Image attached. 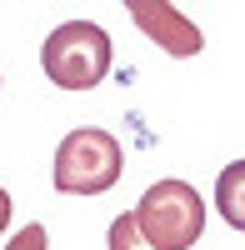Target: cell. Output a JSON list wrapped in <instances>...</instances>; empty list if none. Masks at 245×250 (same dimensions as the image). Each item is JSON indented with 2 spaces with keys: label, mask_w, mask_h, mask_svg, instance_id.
I'll return each mask as SVG.
<instances>
[{
  "label": "cell",
  "mask_w": 245,
  "mask_h": 250,
  "mask_svg": "<svg viewBox=\"0 0 245 250\" xmlns=\"http://www.w3.org/2000/svg\"><path fill=\"white\" fill-rule=\"evenodd\" d=\"M125 175V150L110 130L100 125H75V130L55 145V190L60 195H105L110 185Z\"/></svg>",
  "instance_id": "cell-1"
},
{
  "label": "cell",
  "mask_w": 245,
  "mask_h": 250,
  "mask_svg": "<svg viewBox=\"0 0 245 250\" xmlns=\"http://www.w3.org/2000/svg\"><path fill=\"white\" fill-rule=\"evenodd\" d=\"M130 215L150 250H190L205 235V200L190 180H155Z\"/></svg>",
  "instance_id": "cell-2"
},
{
  "label": "cell",
  "mask_w": 245,
  "mask_h": 250,
  "mask_svg": "<svg viewBox=\"0 0 245 250\" xmlns=\"http://www.w3.org/2000/svg\"><path fill=\"white\" fill-rule=\"evenodd\" d=\"M110 60H115L110 35L95 20H65L40 45V65H45L50 85H60V90H95L110 75Z\"/></svg>",
  "instance_id": "cell-3"
},
{
  "label": "cell",
  "mask_w": 245,
  "mask_h": 250,
  "mask_svg": "<svg viewBox=\"0 0 245 250\" xmlns=\"http://www.w3.org/2000/svg\"><path fill=\"white\" fill-rule=\"evenodd\" d=\"M125 10H130V20L140 25V35H145L150 45H160L165 55L190 60V55L205 50V35H200V25H195L185 10H175L170 0H125Z\"/></svg>",
  "instance_id": "cell-4"
},
{
  "label": "cell",
  "mask_w": 245,
  "mask_h": 250,
  "mask_svg": "<svg viewBox=\"0 0 245 250\" xmlns=\"http://www.w3.org/2000/svg\"><path fill=\"white\" fill-rule=\"evenodd\" d=\"M215 210L230 230H245V160H230L215 175Z\"/></svg>",
  "instance_id": "cell-5"
},
{
  "label": "cell",
  "mask_w": 245,
  "mask_h": 250,
  "mask_svg": "<svg viewBox=\"0 0 245 250\" xmlns=\"http://www.w3.org/2000/svg\"><path fill=\"white\" fill-rule=\"evenodd\" d=\"M105 245H110V250H150V245H145V235L135 230V215H130V210L110 220V230H105Z\"/></svg>",
  "instance_id": "cell-6"
},
{
  "label": "cell",
  "mask_w": 245,
  "mask_h": 250,
  "mask_svg": "<svg viewBox=\"0 0 245 250\" xmlns=\"http://www.w3.org/2000/svg\"><path fill=\"white\" fill-rule=\"evenodd\" d=\"M0 250H50V235H45V225H20Z\"/></svg>",
  "instance_id": "cell-7"
},
{
  "label": "cell",
  "mask_w": 245,
  "mask_h": 250,
  "mask_svg": "<svg viewBox=\"0 0 245 250\" xmlns=\"http://www.w3.org/2000/svg\"><path fill=\"white\" fill-rule=\"evenodd\" d=\"M10 210H15V200H10L5 185H0V235H5V225H10Z\"/></svg>",
  "instance_id": "cell-8"
}]
</instances>
